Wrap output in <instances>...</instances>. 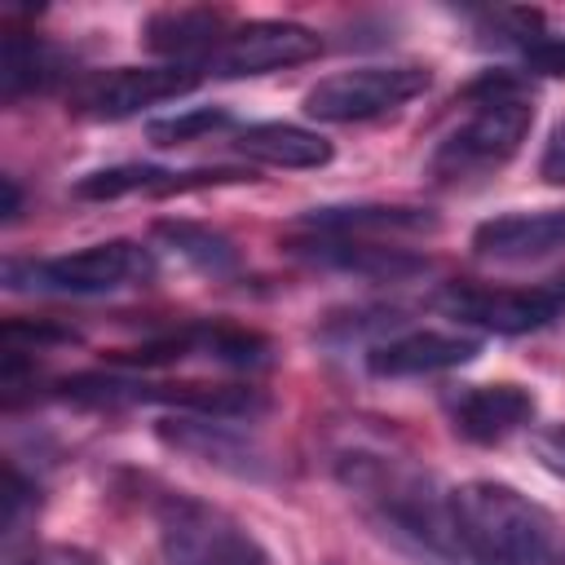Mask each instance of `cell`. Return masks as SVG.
<instances>
[{
  "label": "cell",
  "instance_id": "cell-5",
  "mask_svg": "<svg viewBox=\"0 0 565 565\" xmlns=\"http://www.w3.org/2000/svg\"><path fill=\"white\" fill-rule=\"evenodd\" d=\"M428 84H433L428 66H415V62L358 66V71H340V75L318 79L305 93V115L322 119V124H362V119H375V115L406 106Z\"/></svg>",
  "mask_w": 565,
  "mask_h": 565
},
{
  "label": "cell",
  "instance_id": "cell-12",
  "mask_svg": "<svg viewBox=\"0 0 565 565\" xmlns=\"http://www.w3.org/2000/svg\"><path fill=\"white\" fill-rule=\"evenodd\" d=\"M450 419L459 437L494 446L534 419V397L521 384H472L450 402Z\"/></svg>",
  "mask_w": 565,
  "mask_h": 565
},
{
  "label": "cell",
  "instance_id": "cell-16",
  "mask_svg": "<svg viewBox=\"0 0 565 565\" xmlns=\"http://www.w3.org/2000/svg\"><path fill=\"white\" fill-rule=\"evenodd\" d=\"M309 230L331 234V238H358V234H419V230H437L433 212L419 207H313L305 216Z\"/></svg>",
  "mask_w": 565,
  "mask_h": 565
},
{
  "label": "cell",
  "instance_id": "cell-6",
  "mask_svg": "<svg viewBox=\"0 0 565 565\" xmlns=\"http://www.w3.org/2000/svg\"><path fill=\"white\" fill-rule=\"evenodd\" d=\"M441 309L450 318L477 322L499 335H525L565 313V278L539 282V287H481V282H455L441 291Z\"/></svg>",
  "mask_w": 565,
  "mask_h": 565
},
{
  "label": "cell",
  "instance_id": "cell-3",
  "mask_svg": "<svg viewBox=\"0 0 565 565\" xmlns=\"http://www.w3.org/2000/svg\"><path fill=\"white\" fill-rule=\"evenodd\" d=\"M481 88H486L481 110L468 124H459L437 146V154L428 163L437 181H463V177H481L490 168H503L521 150V141L534 124V106L516 93L512 79H486Z\"/></svg>",
  "mask_w": 565,
  "mask_h": 565
},
{
  "label": "cell",
  "instance_id": "cell-11",
  "mask_svg": "<svg viewBox=\"0 0 565 565\" xmlns=\"http://www.w3.org/2000/svg\"><path fill=\"white\" fill-rule=\"evenodd\" d=\"M472 252L499 265H525V260L556 256L565 252V207L490 216L472 230Z\"/></svg>",
  "mask_w": 565,
  "mask_h": 565
},
{
  "label": "cell",
  "instance_id": "cell-17",
  "mask_svg": "<svg viewBox=\"0 0 565 565\" xmlns=\"http://www.w3.org/2000/svg\"><path fill=\"white\" fill-rule=\"evenodd\" d=\"M66 75V57L35 40V35H4V53H0V93L13 102L22 93H40L49 84H57Z\"/></svg>",
  "mask_w": 565,
  "mask_h": 565
},
{
  "label": "cell",
  "instance_id": "cell-1",
  "mask_svg": "<svg viewBox=\"0 0 565 565\" xmlns=\"http://www.w3.org/2000/svg\"><path fill=\"white\" fill-rule=\"evenodd\" d=\"M459 552L472 565H565V525L503 481L450 490Z\"/></svg>",
  "mask_w": 565,
  "mask_h": 565
},
{
  "label": "cell",
  "instance_id": "cell-22",
  "mask_svg": "<svg viewBox=\"0 0 565 565\" xmlns=\"http://www.w3.org/2000/svg\"><path fill=\"white\" fill-rule=\"evenodd\" d=\"M525 62L543 75H565V35H534L525 44Z\"/></svg>",
  "mask_w": 565,
  "mask_h": 565
},
{
  "label": "cell",
  "instance_id": "cell-25",
  "mask_svg": "<svg viewBox=\"0 0 565 565\" xmlns=\"http://www.w3.org/2000/svg\"><path fill=\"white\" fill-rule=\"evenodd\" d=\"M18 216V185H13V177H4V221H13Z\"/></svg>",
  "mask_w": 565,
  "mask_h": 565
},
{
  "label": "cell",
  "instance_id": "cell-7",
  "mask_svg": "<svg viewBox=\"0 0 565 565\" xmlns=\"http://www.w3.org/2000/svg\"><path fill=\"white\" fill-rule=\"evenodd\" d=\"M163 552L172 565H269L247 530L221 512L177 499L163 516Z\"/></svg>",
  "mask_w": 565,
  "mask_h": 565
},
{
  "label": "cell",
  "instance_id": "cell-8",
  "mask_svg": "<svg viewBox=\"0 0 565 565\" xmlns=\"http://www.w3.org/2000/svg\"><path fill=\"white\" fill-rule=\"evenodd\" d=\"M194 84H199V71L181 66V62H168V66H115V71H102V75L84 79L79 93H75V106L84 115H93V119H128V115H137L146 106L185 97Z\"/></svg>",
  "mask_w": 565,
  "mask_h": 565
},
{
  "label": "cell",
  "instance_id": "cell-9",
  "mask_svg": "<svg viewBox=\"0 0 565 565\" xmlns=\"http://www.w3.org/2000/svg\"><path fill=\"white\" fill-rule=\"evenodd\" d=\"M318 49H322L318 31H309L300 22H247V26H234L216 44V53L207 57V71L225 75V79L265 75V71L309 62V57H318Z\"/></svg>",
  "mask_w": 565,
  "mask_h": 565
},
{
  "label": "cell",
  "instance_id": "cell-13",
  "mask_svg": "<svg viewBox=\"0 0 565 565\" xmlns=\"http://www.w3.org/2000/svg\"><path fill=\"white\" fill-rule=\"evenodd\" d=\"M225 35V13L212 9H163L146 22V44L163 57H177L181 66H190V57L207 62Z\"/></svg>",
  "mask_w": 565,
  "mask_h": 565
},
{
  "label": "cell",
  "instance_id": "cell-14",
  "mask_svg": "<svg viewBox=\"0 0 565 565\" xmlns=\"http://www.w3.org/2000/svg\"><path fill=\"white\" fill-rule=\"evenodd\" d=\"M234 172H168L154 163H119V168H102L75 181V199H124V194H172L185 185H207Z\"/></svg>",
  "mask_w": 565,
  "mask_h": 565
},
{
  "label": "cell",
  "instance_id": "cell-4",
  "mask_svg": "<svg viewBox=\"0 0 565 565\" xmlns=\"http://www.w3.org/2000/svg\"><path fill=\"white\" fill-rule=\"evenodd\" d=\"M154 278V256L141 243L110 238L53 260H4V282L13 291H57V296H102Z\"/></svg>",
  "mask_w": 565,
  "mask_h": 565
},
{
  "label": "cell",
  "instance_id": "cell-10",
  "mask_svg": "<svg viewBox=\"0 0 565 565\" xmlns=\"http://www.w3.org/2000/svg\"><path fill=\"white\" fill-rule=\"evenodd\" d=\"M481 353L477 335L459 331H406L393 340H380L366 349V371L380 380H406V375H437L468 366Z\"/></svg>",
  "mask_w": 565,
  "mask_h": 565
},
{
  "label": "cell",
  "instance_id": "cell-15",
  "mask_svg": "<svg viewBox=\"0 0 565 565\" xmlns=\"http://www.w3.org/2000/svg\"><path fill=\"white\" fill-rule=\"evenodd\" d=\"M234 146L256 159V163H274V168H322L331 159V141L296 128V124H247Z\"/></svg>",
  "mask_w": 565,
  "mask_h": 565
},
{
  "label": "cell",
  "instance_id": "cell-2",
  "mask_svg": "<svg viewBox=\"0 0 565 565\" xmlns=\"http://www.w3.org/2000/svg\"><path fill=\"white\" fill-rule=\"evenodd\" d=\"M340 477H344V486L353 494L375 503L380 521L393 525L397 534H411L419 547H428L437 556H455L459 552L450 494H441L433 486V477H419L411 468H393V463H384L375 455H349L340 463Z\"/></svg>",
  "mask_w": 565,
  "mask_h": 565
},
{
  "label": "cell",
  "instance_id": "cell-23",
  "mask_svg": "<svg viewBox=\"0 0 565 565\" xmlns=\"http://www.w3.org/2000/svg\"><path fill=\"white\" fill-rule=\"evenodd\" d=\"M22 565H102V561L93 552H84V547L49 543V547H35L31 556H22Z\"/></svg>",
  "mask_w": 565,
  "mask_h": 565
},
{
  "label": "cell",
  "instance_id": "cell-18",
  "mask_svg": "<svg viewBox=\"0 0 565 565\" xmlns=\"http://www.w3.org/2000/svg\"><path fill=\"white\" fill-rule=\"evenodd\" d=\"M313 260L322 265H340V269H358V274H371V278H406V274H419L424 260L419 256H406L397 247H375V243H362V238H331V234H318L313 243H300Z\"/></svg>",
  "mask_w": 565,
  "mask_h": 565
},
{
  "label": "cell",
  "instance_id": "cell-19",
  "mask_svg": "<svg viewBox=\"0 0 565 565\" xmlns=\"http://www.w3.org/2000/svg\"><path fill=\"white\" fill-rule=\"evenodd\" d=\"M154 234H159L177 256H185L190 265H199V269H207V274H230V269H234V247H230V238H221V234H212V230H203V225L163 221Z\"/></svg>",
  "mask_w": 565,
  "mask_h": 565
},
{
  "label": "cell",
  "instance_id": "cell-24",
  "mask_svg": "<svg viewBox=\"0 0 565 565\" xmlns=\"http://www.w3.org/2000/svg\"><path fill=\"white\" fill-rule=\"evenodd\" d=\"M543 177L547 181H565V124H556L552 128V137H547V150H543Z\"/></svg>",
  "mask_w": 565,
  "mask_h": 565
},
{
  "label": "cell",
  "instance_id": "cell-21",
  "mask_svg": "<svg viewBox=\"0 0 565 565\" xmlns=\"http://www.w3.org/2000/svg\"><path fill=\"white\" fill-rule=\"evenodd\" d=\"M530 450H534V459H539L552 477L565 481V424H543V428H534Z\"/></svg>",
  "mask_w": 565,
  "mask_h": 565
},
{
  "label": "cell",
  "instance_id": "cell-20",
  "mask_svg": "<svg viewBox=\"0 0 565 565\" xmlns=\"http://www.w3.org/2000/svg\"><path fill=\"white\" fill-rule=\"evenodd\" d=\"M216 128H230V110L221 106H199V110H181L172 119H154L150 124V141L154 146H185L194 137H207Z\"/></svg>",
  "mask_w": 565,
  "mask_h": 565
}]
</instances>
